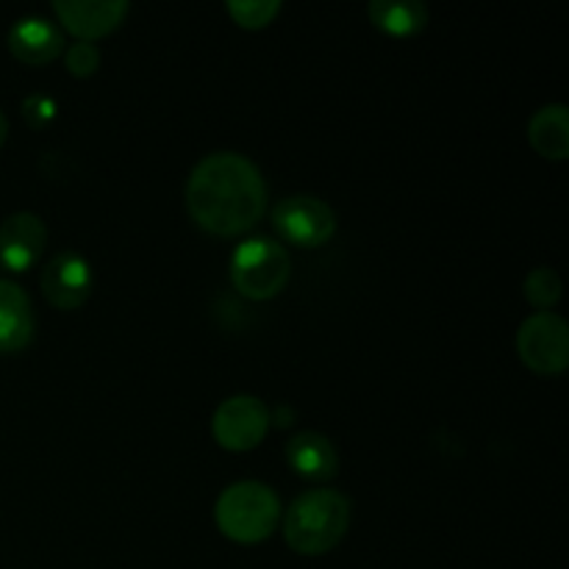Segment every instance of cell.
Masks as SVG:
<instances>
[{"mask_svg":"<svg viewBox=\"0 0 569 569\" xmlns=\"http://www.w3.org/2000/svg\"><path fill=\"white\" fill-rule=\"evenodd\" d=\"M48 242V228L33 211H17L0 222V264L6 270L26 272L42 256Z\"/></svg>","mask_w":569,"mask_h":569,"instance_id":"obj_9","label":"cell"},{"mask_svg":"<svg viewBox=\"0 0 569 569\" xmlns=\"http://www.w3.org/2000/svg\"><path fill=\"white\" fill-rule=\"evenodd\" d=\"M348 495L339 489H309L298 495L283 515V539L303 556H322L337 548L350 526Z\"/></svg>","mask_w":569,"mask_h":569,"instance_id":"obj_2","label":"cell"},{"mask_svg":"<svg viewBox=\"0 0 569 569\" xmlns=\"http://www.w3.org/2000/svg\"><path fill=\"white\" fill-rule=\"evenodd\" d=\"M22 117L28 120V126L42 128L56 117V103L50 98H44V94H28L22 100Z\"/></svg>","mask_w":569,"mask_h":569,"instance_id":"obj_19","label":"cell"},{"mask_svg":"<svg viewBox=\"0 0 569 569\" xmlns=\"http://www.w3.org/2000/svg\"><path fill=\"white\" fill-rule=\"evenodd\" d=\"M528 139L545 159H567L569 156V109L565 103H548L533 111L528 122Z\"/></svg>","mask_w":569,"mask_h":569,"instance_id":"obj_14","label":"cell"},{"mask_svg":"<svg viewBox=\"0 0 569 569\" xmlns=\"http://www.w3.org/2000/svg\"><path fill=\"white\" fill-rule=\"evenodd\" d=\"M292 272L287 248L270 237L244 239L231 256V281L244 298L267 300L281 292Z\"/></svg>","mask_w":569,"mask_h":569,"instance_id":"obj_4","label":"cell"},{"mask_svg":"<svg viewBox=\"0 0 569 569\" xmlns=\"http://www.w3.org/2000/svg\"><path fill=\"white\" fill-rule=\"evenodd\" d=\"M287 461L309 481H328L337 476L339 456L331 439L317 431H300L287 442Z\"/></svg>","mask_w":569,"mask_h":569,"instance_id":"obj_13","label":"cell"},{"mask_svg":"<svg viewBox=\"0 0 569 569\" xmlns=\"http://www.w3.org/2000/svg\"><path fill=\"white\" fill-rule=\"evenodd\" d=\"M33 339V309L26 289L0 278V353H17Z\"/></svg>","mask_w":569,"mask_h":569,"instance_id":"obj_12","label":"cell"},{"mask_svg":"<svg viewBox=\"0 0 569 569\" xmlns=\"http://www.w3.org/2000/svg\"><path fill=\"white\" fill-rule=\"evenodd\" d=\"M6 137H9V120H6V114L0 111V144L6 142Z\"/></svg>","mask_w":569,"mask_h":569,"instance_id":"obj_20","label":"cell"},{"mask_svg":"<svg viewBox=\"0 0 569 569\" xmlns=\"http://www.w3.org/2000/svg\"><path fill=\"white\" fill-rule=\"evenodd\" d=\"M53 9L78 39L92 42V39L114 31L126 20L131 6L128 0H56Z\"/></svg>","mask_w":569,"mask_h":569,"instance_id":"obj_10","label":"cell"},{"mask_svg":"<svg viewBox=\"0 0 569 569\" xmlns=\"http://www.w3.org/2000/svg\"><path fill=\"white\" fill-rule=\"evenodd\" d=\"M100 64V50L94 42L87 39H78L67 48V67H70L72 76H92Z\"/></svg>","mask_w":569,"mask_h":569,"instance_id":"obj_18","label":"cell"},{"mask_svg":"<svg viewBox=\"0 0 569 569\" xmlns=\"http://www.w3.org/2000/svg\"><path fill=\"white\" fill-rule=\"evenodd\" d=\"M9 48L26 64H44L53 61L64 48V37L56 22L48 17H20L9 28Z\"/></svg>","mask_w":569,"mask_h":569,"instance_id":"obj_11","label":"cell"},{"mask_svg":"<svg viewBox=\"0 0 569 569\" xmlns=\"http://www.w3.org/2000/svg\"><path fill=\"white\" fill-rule=\"evenodd\" d=\"M517 353L522 365L542 376H556L569 365V326L556 311H537L517 331Z\"/></svg>","mask_w":569,"mask_h":569,"instance_id":"obj_5","label":"cell"},{"mask_svg":"<svg viewBox=\"0 0 569 569\" xmlns=\"http://www.w3.org/2000/svg\"><path fill=\"white\" fill-rule=\"evenodd\" d=\"M214 520L217 528L233 542H264L281 522V500L270 483L237 481L217 498Z\"/></svg>","mask_w":569,"mask_h":569,"instance_id":"obj_3","label":"cell"},{"mask_svg":"<svg viewBox=\"0 0 569 569\" xmlns=\"http://www.w3.org/2000/svg\"><path fill=\"white\" fill-rule=\"evenodd\" d=\"M270 428V409L256 395H231L211 417V433L226 450H250Z\"/></svg>","mask_w":569,"mask_h":569,"instance_id":"obj_7","label":"cell"},{"mask_svg":"<svg viewBox=\"0 0 569 569\" xmlns=\"http://www.w3.org/2000/svg\"><path fill=\"white\" fill-rule=\"evenodd\" d=\"M281 9V0H228V14L244 28L267 26Z\"/></svg>","mask_w":569,"mask_h":569,"instance_id":"obj_17","label":"cell"},{"mask_svg":"<svg viewBox=\"0 0 569 569\" xmlns=\"http://www.w3.org/2000/svg\"><path fill=\"white\" fill-rule=\"evenodd\" d=\"M367 14L381 31L392 37H409L426 26L428 6L422 0H372Z\"/></svg>","mask_w":569,"mask_h":569,"instance_id":"obj_15","label":"cell"},{"mask_svg":"<svg viewBox=\"0 0 569 569\" xmlns=\"http://www.w3.org/2000/svg\"><path fill=\"white\" fill-rule=\"evenodd\" d=\"M92 267L76 250L53 256L42 270V292L56 309H78L92 292Z\"/></svg>","mask_w":569,"mask_h":569,"instance_id":"obj_8","label":"cell"},{"mask_svg":"<svg viewBox=\"0 0 569 569\" xmlns=\"http://www.w3.org/2000/svg\"><path fill=\"white\" fill-rule=\"evenodd\" d=\"M187 209L203 231L217 237L250 231L267 209L259 164L233 150L203 156L187 178Z\"/></svg>","mask_w":569,"mask_h":569,"instance_id":"obj_1","label":"cell"},{"mask_svg":"<svg viewBox=\"0 0 569 569\" xmlns=\"http://www.w3.org/2000/svg\"><path fill=\"white\" fill-rule=\"evenodd\" d=\"M522 292L531 300L537 309L548 311L559 303L561 298V278L553 267H537V270L528 272L526 283H522Z\"/></svg>","mask_w":569,"mask_h":569,"instance_id":"obj_16","label":"cell"},{"mask_svg":"<svg viewBox=\"0 0 569 569\" xmlns=\"http://www.w3.org/2000/svg\"><path fill=\"white\" fill-rule=\"evenodd\" d=\"M272 222L278 233L298 248H320L337 231V214L317 194H289L278 200Z\"/></svg>","mask_w":569,"mask_h":569,"instance_id":"obj_6","label":"cell"}]
</instances>
